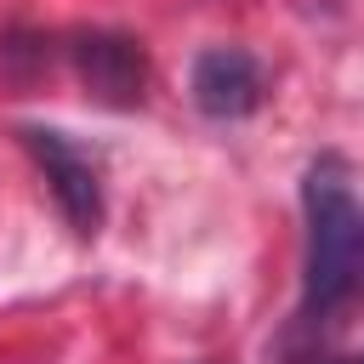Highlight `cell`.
Masks as SVG:
<instances>
[{
    "label": "cell",
    "mask_w": 364,
    "mask_h": 364,
    "mask_svg": "<svg viewBox=\"0 0 364 364\" xmlns=\"http://www.w3.org/2000/svg\"><path fill=\"white\" fill-rule=\"evenodd\" d=\"M301 318L336 324L364 301V205L341 171V159H313L301 176Z\"/></svg>",
    "instance_id": "6da1fadb"
},
{
    "label": "cell",
    "mask_w": 364,
    "mask_h": 364,
    "mask_svg": "<svg viewBox=\"0 0 364 364\" xmlns=\"http://www.w3.org/2000/svg\"><path fill=\"white\" fill-rule=\"evenodd\" d=\"M17 136H23V148L34 154V165L46 171L51 199H57V210L68 216V228H74L80 239H91V233L102 228V176H97L91 154H80V148H74L63 131H51V125H23Z\"/></svg>",
    "instance_id": "7a4b0ae2"
},
{
    "label": "cell",
    "mask_w": 364,
    "mask_h": 364,
    "mask_svg": "<svg viewBox=\"0 0 364 364\" xmlns=\"http://www.w3.org/2000/svg\"><path fill=\"white\" fill-rule=\"evenodd\" d=\"M68 57H74L85 97H97L102 108H136L142 102L148 63H142V46L131 34H80L68 46Z\"/></svg>",
    "instance_id": "3957f363"
},
{
    "label": "cell",
    "mask_w": 364,
    "mask_h": 364,
    "mask_svg": "<svg viewBox=\"0 0 364 364\" xmlns=\"http://www.w3.org/2000/svg\"><path fill=\"white\" fill-rule=\"evenodd\" d=\"M193 108L205 119H245L262 102V68L245 46H205L193 57Z\"/></svg>",
    "instance_id": "277c9868"
},
{
    "label": "cell",
    "mask_w": 364,
    "mask_h": 364,
    "mask_svg": "<svg viewBox=\"0 0 364 364\" xmlns=\"http://www.w3.org/2000/svg\"><path fill=\"white\" fill-rule=\"evenodd\" d=\"M336 364H364V353H358V358H336Z\"/></svg>",
    "instance_id": "5b68a950"
}]
</instances>
